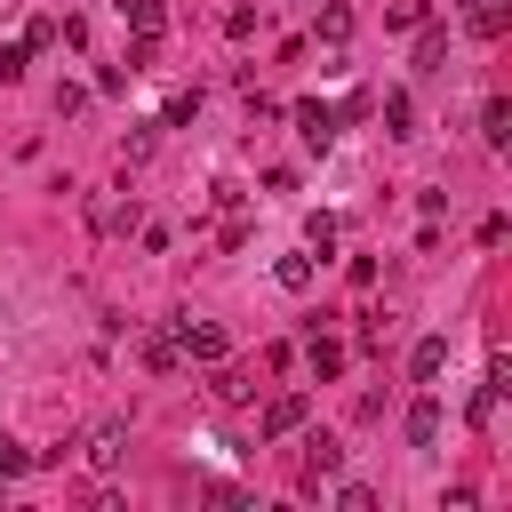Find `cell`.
Instances as JSON below:
<instances>
[{"label":"cell","instance_id":"44dd1931","mask_svg":"<svg viewBox=\"0 0 512 512\" xmlns=\"http://www.w3.org/2000/svg\"><path fill=\"white\" fill-rule=\"evenodd\" d=\"M384 24H400V32H416V24H424V0H392V8H384Z\"/></svg>","mask_w":512,"mask_h":512},{"label":"cell","instance_id":"4fadbf2b","mask_svg":"<svg viewBox=\"0 0 512 512\" xmlns=\"http://www.w3.org/2000/svg\"><path fill=\"white\" fill-rule=\"evenodd\" d=\"M272 280H280L288 296H304V288H312V256H280V264H272Z\"/></svg>","mask_w":512,"mask_h":512},{"label":"cell","instance_id":"5bb4252c","mask_svg":"<svg viewBox=\"0 0 512 512\" xmlns=\"http://www.w3.org/2000/svg\"><path fill=\"white\" fill-rule=\"evenodd\" d=\"M208 392H216V400H224V408H240V400H248V392H256V384H248V376H240V368H224V360H216V384H208Z\"/></svg>","mask_w":512,"mask_h":512},{"label":"cell","instance_id":"d6986e66","mask_svg":"<svg viewBox=\"0 0 512 512\" xmlns=\"http://www.w3.org/2000/svg\"><path fill=\"white\" fill-rule=\"evenodd\" d=\"M152 128H160V120H144V128H128V136H120V160H128V168L152 152Z\"/></svg>","mask_w":512,"mask_h":512},{"label":"cell","instance_id":"ba28073f","mask_svg":"<svg viewBox=\"0 0 512 512\" xmlns=\"http://www.w3.org/2000/svg\"><path fill=\"white\" fill-rule=\"evenodd\" d=\"M440 368H448V336H424V344L408 352V376H416V384H440Z\"/></svg>","mask_w":512,"mask_h":512},{"label":"cell","instance_id":"e0dca14e","mask_svg":"<svg viewBox=\"0 0 512 512\" xmlns=\"http://www.w3.org/2000/svg\"><path fill=\"white\" fill-rule=\"evenodd\" d=\"M16 472H32V448H24V440H8V432H0V480H16Z\"/></svg>","mask_w":512,"mask_h":512},{"label":"cell","instance_id":"30bf717a","mask_svg":"<svg viewBox=\"0 0 512 512\" xmlns=\"http://www.w3.org/2000/svg\"><path fill=\"white\" fill-rule=\"evenodd\" d=\"M112 8H120V16H128L144 40H160V32H168V8H160V0H112Z\"/></svg>","mask_w":512,"mask_h":512},{"label":"cell","instance_id":"52a82bcc","mask_svg":"<svg viewBox=\"0 0 512 512\" xmlns=\"http://www.w3.org/2000/svg\"><path fill=\"white\" fill-rule=\"evenodd\" d=\"M336 472H344V448H336V440L320 432V440L304 448V488H320V480H336Z\"/></svg>","mask_w":512,"mask_h":512},{"label":"cell","instance_id":"7402d4cb","mask_svg":"<svg viewBox=\"0 0 512 512\" xmlns=\"http://www.w3.org/2000/svg\"><path fill=\"white\" fill-rule=\"evenodd\" d=\"M344 32H352V8L328 0V8H320V40H344Z\"/></svg>","mask_w":512,"mask_h":512},{"label":"cell","instance_id":"5b68a950","mask_svg":"<svg viewBox=\"0 0 512 512\" xmlns=\"http://www.w3.org/2000/svg\"><path fill=\"white\" fill-rule=\"evenodd\" d=\"M440 424H448L440 392H416V408H408V448H432V440H440Z\"/></svg>","mask_w":512,"mask_h":512},{"label":"cell","instance_id":"6da1fadb","mask_svg":"<svg viewBox=\"0 0 512 512\" xmlns=\"http://www.w3.org/2000/svg\"><path fill=\"white\" fill-rule=\"evenodd\" d=\"M168 336H176V360H200V368H216V360H224V328H216V320L176 312V320H168Z\"/></svg>","mask_w":512,"mask_h":512},{"label":"cell","instance_id":"7c38bea8","mask_svg":"<svg viewBox=\"0 0 512 512\" xmlns=\"http://www.w3.org/2000/svg\"><path fill=\"white\" fill-rule=\"evenodd\" d=\"M440 56H448V32L440 24H416V72H440Z\"/></svg>","mask_w":512,"mask_h":512},{"label":"cell","instance_id":"277c9868","mask_svg":"<svg viewBox=\"0 0 512 512\" xmlns=\"http://www.w3.org/2000/svg\"><path fill=\"white\" fill-rule=\"evenodd\" d=\"M288 120H296V136H304L312 152H328V144H336V104H320V96H312V104H296Z\"/></svg>","mask_w":512,"mask_h":512},{"label":"cell","instance_id":"9a60e30c","mask_svg":"<svg viewBox=\"0 0 512 512\" xmlns=\"http://www.w3.org/2000/svg\"><path fill=\"white\" fill-rule=\"evenodd\" d=\"M304 248H320V256L336 248V216H328V208H312V216H304Z\"/></svg>","mask_w":512,"mask_h":512},{"label":"cell","instance_id":"2e32d148","mask_svg":"<svg viewBox=\"0 0 512 512\" xmlns=\"http://www.w3.org/2000/svg\"><path fill=\"white\" fill-rule=\"evenodd\" d=\"M144 368H160V376L176 368V336H168V328H152V336H144Z\"/></svg>","mask_w":512,"mask_h":512},{"label":"cell","instance_id":"8fae6325","mask_svg":"<svg viewBox=\"0 0 512 512\" xmlns=\"http://www.w3.org/2000/svg\"><path fill=\"white\" fill-rule=\"evenodd\" d=\"M304 360H312V376H320V384H328V376H344V344H336V336H312V344H304Z\"/></svg>","mask_w":512,"mask_h":512},{"label":"cell","instance_id":"7a4b0ae2","mask_svg":"<svg viewBox=\"0 0 512 512\" xmlns=\"http://www.w3.org/2000/svg\"><path fill=\"white\" fill-rule=\"evenodd\" d=\"M304 416H312V400H304V392H272V400H264V416H256V440H288Z\"/></svg>","mask_w":512,"mask_h":512},{"label":"cell","instance_id":"ffe728a7","mask_svg":"<svg viewBox=\"0 0 512 512\" xmlns=\"http://www.w3.org/2000/svg\"><path fill=\"white\" fill-rule=\"evenodd\" d=\"M496 400H504V392H496V384H480V392L464 400V424H488V416H496Z\"/></svg>","mask_w":512,"mask_h":512},{"label":"cell","instance_id":"ac0fdd59","mask_svg":"<svg viewBox=\"0 0 512 512\" xmlns=\"http://www.w3.org/2000/svg\"><path fill=\"white\" fill-rule=\"evenodd\" d=\"M200 112V88H184V96H168V112H160V128H184Z\"/></svg>","mask_w":512,"mask_h":512},{"label":"cell","instance_id":"9c48e42d","mask_svg":"<svg viewBox=\"0 0 512 512\" xmlns=\"http://www.w3.org/2000/svg\"><path fill=\"white\" fill-rule=\"evenodd\" d=\"M480 136H488V152H504V144H512V104H504V96H488V104H480Z\"/></svg>","mask_w":512,"mask_h":512},{"label":"cell","instance_id":"603a6c76","mask_svg":"<svg viewBox=\"0 0 512 512\" xmlns=\"http://www.w3.org/2000/svg\"><path fill=\"white\" fill-rule=\"evenodd\" d=\"M24 64H32V48H0V80H8V88L24 80Z\"/></svg>","mask_w":512,"mask_h":512},{"label":"cell","instance_id":"3957f363","mask_svg":"<svg viewBox=\"0 0 512 512\" xmlns=\"http://www.w3.org/2000/svg\"><path fill=\"white\" fill-rule=\"evenodd\" d=\"M80 456H88L96 472H112V464L128 456V424H120V416H104V424H88V440H80Z\"/></svg>","mask_w":512,"mask_h":512},{"label":"cell","instance_id":"8992f818","mask_svg":"<svg viewBox=\"0 0 512 512\" xmlns=\"http://www.w3.org/2000/svg\"><path fill=\"white\" fill-rule=\"evenodd\" d=\"M368 112L384 120V136H416V104H408V88H384Z\"/></svg>","mask_w":512,"mask_h":512}]
</instances>
